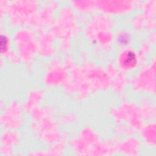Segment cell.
<instances>
[{
    "label": "cell",
    "mask_w": 156,
    "mask_h": 156,
    "mask_svg": "<svg viewBox=\"0 0 156 156\" xmlns=\"http://www.w3.org/2000/svg\"><path fill=\"white\" fill-rule=\"evenodd\" d=\"M136 63V57L133 52H128L124 58V64L127 66H131Z\"/></svg>",
    "instance_id": "6da1fadb"
}]
</instances>
